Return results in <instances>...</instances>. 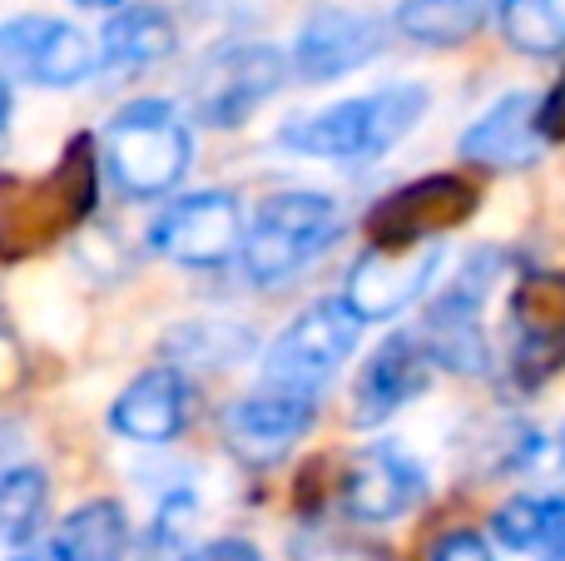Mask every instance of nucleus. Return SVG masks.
<instances>
[{"mask_svg": "<svg viewBox=\"0 0 565 561\" xmlns=\"http://www.w3.org/2000/svg\"><path fill=\"white\" fill-rule=\"evenodd\" d=\"M89 209H95L89 139H75L45 174H0V264L50 248L85 224Z\"/></svg>", "mask_w": 565, "mask_h": 561, "instance_id": "obj_1", "label": "nucleus"}, {"mask_svg": "<svg viewBox=\"0 0 565 561\" xmlns=\"http://www.w3.org/2000/svg\"><path fill=\"white\" fill-rule=\"evenodd\" d=\"M501 35L521 55H565V0H501Z\"/></svg>", "mask_w": 565, "mask_h": 561, "instance_id": "obj_24", "label": "nucleus"}, {"mask_svg": "<svg viewBox=\"0 0 565 561\" xmlns=\"http://www.w3.org/2000/svg\"><path fill=\"white\" fill-rule=\"evenodd\" d=\"M45 497H50V483L40 467H6L0 473V542L25 547L40 532Z\"/></svg>", "mask_w": 565, "mask_h": 561, "instance_id": "obj_25", "label": "nucleus"}, {"mask_svg": "<svg viewBox=\"0 0 565 561\" xmlns=\"http://www.w3.org/2000/svg\"><path fill=\"white\" fill-rule=\"evenodd\" d=\"M312 417H318V398L312 393L264 388V393L238 398L224 413V443L244 467H274L312 427Z\"/></svg>", "mask_w": 565, "mask_h": 561, "instance_id": "obj_14", "label": "nucleus"}, {"mask_svg": "<svg viewBox=\"0 0 565 561\" xmlns=\"http://www.w3.org/2000/svg\"><path fill=\"white\" fill-rule=\"evenodd\" d=\"M10 561H50V557H10Z\"/></svg>", "mask_w": 565, "mask_h": 561, "instance_id": "obj_33", "label": "nucleus"}, {"mask_svg": "<svg viewBox=\"0 0 565 561\" xmlns=\"http://www.w3.org/2000/svg\"><path fill=\"white\" fill-rule=\"evenodd\" d=\"M541 139H546V129H541V99L526 95V89H511V95H501L497 105L461 135L457 149H461V159H471V165L511 174V169L536 165Z\"/></svg>", "mask_w": 565, "mask_h": 561, "instance_id": "obj_17", "label": "nucleus"}, {"mask_svg": "<svg viewBox=\"0 0 565 561\" xmlns=\"http://www.w3.org/2000/svg\"><path fill=\"white\" fill-rule=\"evenodd\" d=\"M99 65L95 45L85 30H75L70 20L55 15H15L0 25V70L20 80H35L50 89H70L79 80H89V70Z\"/></svg>", "mask_w": 565, "mask_h": 561, "instance_id": "obj_9", "label": "nucleus"}, {"mask_svg": "<svg viewBox=\"0 0 565 561\" xmlns=\"http://www.w3.org/2000/svg\"><path fill=\"white\" fill-rule=\"evenodd\" d=\"M422 493H427L422 467L407 463L402 447L382 443L352 457L348 477H342V512L352 522H397Z\"/></svg>", "mask_w": 565, "mask_h": 561, "instance_id": "obj_16", "label": "nucleus"}, {"mask_svg": "<svg viewBox=\"0 0 565 561\" xmlns=\"http://www.w3.org/2000/svg\"><path fill=\"white\" fill-rule=\"evenodd\" d=\"M184 561H264L254 542H244V537H218V542H204L194 547V552H184Z\"/></svg>", "mask_w": 565, "mask_h": 561, "instance_id": "obj_28", "label": "nucleus"}, {"mask_svg": "<svg viewBox=\"0 0 565 561\" xmlns=\"http://www.w3.org/2000/svg\"><path fill=\"white\" fill-rule=\"evenodd\" d=\"M441 264V244H412V248H367L352 264L342 304L358 324H387L402 308H412L427 294L431 274Z\"/></svg>", "mask_w": 565, "mask_h": 561, "instance_id": "obj_12", "label": "nucleus"}, {"mask_svg": "<svg viewBox=\"0 0 565 561\" xmlns=\"http://www.w3.org/2000/svg\"><path fill=\"white\" fill-rule=\"evenodd\" d=\"M179 30L169 20L164 6H119L109 15V25L99 30V65L115 70H145L159 65L164 55H174Z\"/></svg>", "mask_w": 565, "mask_h": 561, "instance_id": "obj_19", "label": "nucleus"}, {"mask_svg": "<svg viewBox=\"0 0 565 561\" xmlns=\"http://www.w3.org/2000/svg\"><path fill=\"white\" fill-rule=\"evenodd\" d=\"M431 561H497V557H491V547L481 542L477 532L457 527V532H447L437 547H431Z\"/></svg>", "mask_w": 565, "mask_h": 561, "instance_id": "obj_27", "label": "nucleus"}, {"mask_svg": "<svg viewBox=\"0 0 565 561\" xmlns=\"http://www.w3.org/2000/svg\"><path fill=\"white\" fill-rule=\"evenodd\" d=\"M282 80H288V60L274 45H234L199 75L194 115L214 129H238L258 105L278 95Z\"/></svg>", "mask_w": 565, "mask_h": 561, "instance_id": "obj_11", "label": "nucleus"}, {"mask_svg": "<svg viewBox=\"0 0 565 561\" xmlns=\"http://www.w3.org/2000/svg\"><path fill=\"white\" fill-rule=\"evenodd\" d=\"M194 527V497H169L164 502V512H159V522H154V537L159 542H179V537Z\"/></svg>", "mask_w": 565, "mask_h": 561, "instance_id": "obj_29", "label": "nucleus"}, {"mask_svg": "<svg viewBox=\"0 0 565 561\" xmlns=\"http://www.w3.org/2000/svg\"><path fill=\"white\" fill-rule=\"evenodd\" d=\"M501 0H402L397 6V30L417 45L447 50V45H467L491 15H497Z\"/></svg>", "mask_w": 565, "mask_h": 561, "instance_id": "obj_21", "label": "nucleus"}, {"mask_svg": "<svg viewBox=\"0 0 565 561\" xmlns=\"http://www.w3.org/2000/svg\"><path fill=\"white\" fill-rule=\"evenodd\" d=\"M75 6H85V10H119L125 0H75Z\"/></svg>", "mask_w": 565, "mask_h": 561, "instance_id": "obj_32", "label": "nucleus"}, {"mask_svg": "<svg viewBox=\"0 0 565 561\" xmlns=\"http://www.w3.org/2000/svg\"><path fill=\"white\" fill-rule=\"evenodd\" d=\"M427 115V89L422 85H382L372 95H352L318 115L288 119L278 129L282 149H298L312 159H377L397 139H407Z\"/></svg>", "mask_w": 565, "mask_h": 561, "instance_id": "obj_2", "label": "nucleus"}, {"mask_svg": "<svg viewBox=\"0 0 565 561\" xmlns=\"http://www.w3.org/2000/svg\"><path fill=\"white\" fill-rule=\"evenodd\" d=\"M382 55V20L352 6H318L298 25L288 70L302 85H328Z\"/></svg>", "mask_w": 565, "mask_h": 561, "instance_id": "obj_10", "label": "nucleus"}, {"mask_svg": "<svg viewBox=\"0 0 565 561\" xmlns=\"http://www.w3.org/2000/svg\"><path fill=\"white\" fill-rule=\"evenodd\" d=\"M551 557H556V561H565V547H561V552H551Z\"/></svg>", "mask_w": 565, "mask_h": 561, "instance_id": "obj_34", "label": "nucleus"}, {"mask_svg": "<svg viewBox=\"0 0 565 561\" xmlns=\"http://www.w3.org/2000/svg\"><path fill=\"white\" fill-rule=\"evenodd\" d=\"M6 129H10V85L0 80V139H6Z\"/></svg>", "mask_w": 565, "mask_h": 561, "instance_id": "obj_31", "label": "nucleus"}, {"mask_svg": "<svg viewBox=\"0 0 565 561\" xmlns=\"http://www.w3.org/2000/svg\"><path fill=\"white\" fill-rule=\"evenodd\" d=\"M561 119H565V85L551 99H541V129H556Z\"/></svg>", "mask_w": 565, "mask_h": 561, "instance_id": "obj_30", "label": "nucleus"}, {"mask_svg": "<svg viewBox=\"0 0 565 561\" xmlns=\"http://www.w3.org/2000/svg\"><path fill=\"white\" fill-rule=\"evenodd\" d=\"M184 423H189V378L169 363L139 373L109 407V427L125 443H145V447L174 443L184 433Z\"/></svg>", "mask_w": 565, "mask_h": 561, "instance_id": "obj_18", "label": "nucleus"}, {"mask_svg": "<svg viewBox=\"0 0 565 561\" xmlns=\"http://www.w3.org/2000/svg\"><path fill=\"white\" fill-rule=\"evenodd\" d=\"M169 353H174L169 368H179V373L184 368H228L254 353V334L234 318H199V324L169 334Z\"/></svg>", "mask_w": 565, "mask_h": 561, "instance_id": "obj_23", "label": "nucleus"}, {"mask_svg": "<svg viewBox=\"0 0 565 561\" xmlns=\"http://www.w3.org/2000/svg\"><path fill=\"white\" fill-rule=\"evenodd\" d=\"M546 561H556V557H546Z\"/></svg>", "mask_w": 565, "mask_h": 561, "instance_id": "obj_35", "label": "nucleus"}, {"mask_svg": "<svg viewBox=\"0 0 565 561\" xmlns=\"http://www.w3.org/2000/svg\"><path fill=\"white\" fill-rule=\"evenodd\" d=\"M129 552V517L119 502L99 497L85 502L55 527L50 537V561H125Z\"/></svg>", "mask_w": 565, "mask_h": 561, "instance_id": "obj_20", "label": "nucleus"}, {"mask_svg": "<svg viewBox=\"0 0 565 561\" xmlns=\"http://www.w3.org/2000/svg\"><path fill=\"white\" fill-rule=\"evenodd\" d=\"M431 383V358L422 348L417 334H387L377 343V353L362 363L358 388H352V423L358 427H377L392 413L412 403L417 393H427Z\"/></svg>", "mask_w": 565, "mask_h": 561, "instance_id": "obj_15", "label": "nucleus"}, {"mask_svg": "<svg viewBox=\"0 0 565 561\" xmlns=\"http://www.w3.org/2000/svg\"><path fill=\"white\" fill-rule=\"evenodd\" d=\"M501 268L497 248H481L461 264V274L451 278V288L431 304L427 324H422V348H427L431 368H447V373L461 378H477L491 368V343H487V328H481V308H487L491 294V278Z\"/></svg>", "mask_w": 565, "mask_h": 561, "instance_id": "obj_6", "label": "nucleus"}, {"mask_svg": "<svg viewBox=\"0 0 565 561\" xmlns=\"http://www.w3.org/2000/svg\"><path fill=\"white\" fill-rule=\"evenodd\" d=\"M491 532L511 552H561L565 547V497H511L497 507Z\"/></svg>", "mask_w": 565, "mask_h": 561, "instance_id": "obj_22", "label": "nucleus"}, {"mask_svg": "<svg viewBox=\"0 0 565 561\" xmlns=\"http://www.w3.org/2000/svg\"><path fill=\"white\" fill-rule=\"evenodd\" d=\"M149 244L184 268H224L244 248V209L228 189L184 194L154 219Z\"/></svg>", "mask_w": 565, "mask_h": 561, "instance_id": "obj_7", "label": "nucleus"}, {"mask_svg": "<svg viewBox=\"0 0 565 561\" xmlns=\"http://www.w3.org/2000/svg\"><path fill=\"white\" fill-rule=\"evenodd\" d=\"M511 378L541 388L565 368V274H531L511 298Z\"/></svg>", "mask_w": 565, "mask_h": 561, "instance_id": "obj_13", "label": "nucleus"}, {"mask_svg": "<svg viewBox=\"0 0 565 561\" xmlns=\"http://www.w3.org/2000/svg\"><path fill=\"white\" fill-rule=\"evenodd\" d=\"M20 378H25V348H20L15 328H10L6 314H0V398L15 393Z\"/></svg>", "mask_w": 565, "mask_h": 561, "instance_id": "obj_26", "label": "nucleus"}, {"mask_svg": "<svg viewBox=\"0 0 565 561\" xmlns=\"http://www.w3.org/2000/svg\"><path fill=\"white\" fill-rule=\"evenodd\" d=\"M105 169L129 199H164L179 189L194 159L184 119L169 99H135L105 125Z\"/></svg>", "mask_w": 565, "mask_h": 561, "instance_id": "obj_3", "label": "nucleus"}, {"mask_svg": "<svg viewBox=\"0 0 565 561\" xmlns=\"http://www.w3.org/2000/svg\"><path fill=\"white\" fill-rule=\"evenodd\" d=\"M358 338H362V324L348 314L342 298H322V304L302 308V314L274 338V348H268L264 388L318 398V388L352 358Z\"/></svg>", "mask_w": 565, "mask_h": 561, "instance_id": "obj_5", "label": "nucleus"}, {"mask_svg": "<svg viewBox=\"0 0 565 561\" xmlns=\"http://www.w3.org/2000/svg\"><path fill=\"white\" fill-rule=\"evenodd\" d=\"M342 234L338 199L312 194V189H288L258 204L254 229L244 234V268L258 288H274L308 268L318 254H328L332 239Z\"/></svg>", "mask_w": 565, "mask_h": 561, "instance_id": "obj_4", "label": "nucleus"}, {"mask_svg": "<svg viewBox=\"0 0 565 561\" xmlns=\"http://www.w3.org/2000/svg\"><path fill=\"white\" fill-rule=\"evenodd\" d=\"M477 209V189L457 174H427L412 184L392 189L387 199L367 209V234L372 248H412V244H437V234L457 229L461 219Z\"/></svg>", "mask_w": 565, "mask_h": 561, "instance_id": "obj_8", "label": "nucleus"}]
</instances>
